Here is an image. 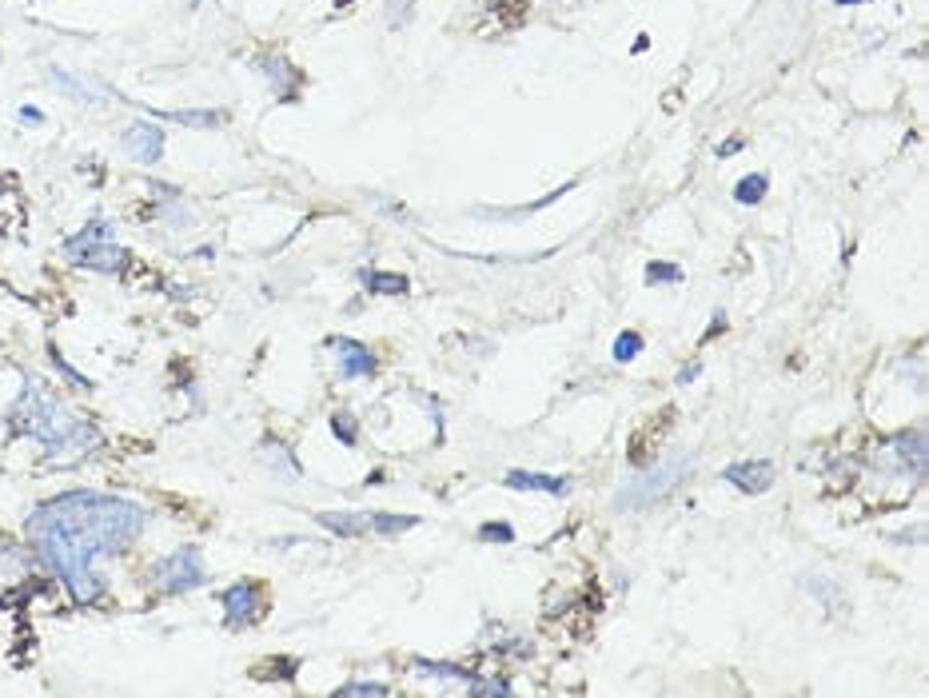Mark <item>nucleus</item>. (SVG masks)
<instances>
[{
	"mask_svg": "<svg viewBox=\"0 0 929 698\" xmlns=\"http://www.w3.org/2000/svg\"><path fill=\"white\" fill-rule=\"evenodd\" d=\"M148 523V511L128 499L96 495V491H68L60 499H48L32 511L28 535L40 558L60 574L68 595L76 603L100 598V579L92 563L100 555H116L132 547Z\"/></svg>",
	"mask_w": 929,
	"mask_h": 698,
	"instance_id": "1",
	"label": "nucleus"
},
{
	"mask_svg": "<svg viewBox=\"0 0 929 698\" xmlns=\"http://www.w3.org/2000/svg\"><path fill=\"white\" fill-rule=\"evenodd\" d=\"M12 427L24 435H32V439H40L56 459H60L64 451L84 455V451L96 443L92 427H88L76 412H68L64 404H56L36 380L24 383L20 399H16V407H12Z\"/></svg>",
	"mask_w": 929,
	"mask_h": 698,
	"instance_id": "2",
	"label": "nucleus"
},
{
	"mask_svg": "<svg viewBox=\"0 0 929 698\" xmlns=\"http://www.w3.org/2000/svg\"><path fill=\"white\" fill-rule=\"evenodd\" d=\"M64 260L76 268H88V272H116L128 260V252L112 240V228L104 220H92L84 232L64 244Z\"/></svg>",
	"mask_w": 929,
	"mask_h": 698,
	"instance_id": "3",
	"label": "nucleus"
},
{
	"mask_svg": "<svg viewBox=\"0 0 929 698\" xmlns=\"http://www.w3.org/2000/svg\"><path fill=\"white\" fill-rule=\"evenodd\" d=\"M204 582V558L196 547H180L176 555H168L164 563H156V587L164 595H184V590Z\"/></svg>",
	"mask_w": 929,
	"mask_h": 698,
	"instance_id": "4",
	"label": "nucleus"
},
{
	"mask_svg": "<svg viewBox=\"0 0 929 698\" xmlns=\"http://www.w3.org/2000/svg\"><path fill=\"white\" fill-rule=\"evenodd\" d=\"M686 471H690V459H674V463L654 467L646 479H635L627 491H619V507H643V503H651V499H659L662 491H670Z\"/></svg>",
	"mask_w": 929,
	"mask_h": 698,
	"instance_id": "5",
	"label": "nucleus"
},
{
	"mask_svg": "<svg viewBox=\"0 0 929 698\" xmlns=\"http://www.w3.org/2000/svg\"><path fill=\"white\" fill-rule=\"evenodd\" d=\"M327 348L335 351V364H340L343 380H367V375H375V367H380L375 351H367L364 343H356V340L335 335V340H327Z\"/></svg>",
	"mask_w": 929,
	"mask_h": 698,
	"instance_id": "6",
	"label": "nucleus"
},
{
	"mask_svg": "<svg viewBox=\"0 0 929 698\" xmlns=\"http://www.w3.org/2000/svg\"><path fill=\"white\" fill-rule=\"evenodd\" d=\"M252 64H256L260 72L271 80V88H276V100H295L300 96V68H295L287 56H252Z\"/></svg>",
	"mask_w": 929,
	"mask_h": 698,
	"instance_id": "7",
	"label": "nucleus"
},
{
	"mask_svg": "<svg viewBox=\"0 0 929 698\" xmlns=\"http://www.w3.org/2000/svg\"><path fill=\"white\" fill-rule=\"evenodd\" d=\"M224 619L232 627H244V622L260 619V587L256 582H236V587L224 590Z\"/></svg>",
	"mask_w": 929,
	"mask_h": 698,
	"instance_id": "8",
	"label": "nucleus"
},
{
	"mask_svg": "<svg viewBox=\"0 0 929 698\" xmlns=\"http://www.w3.org/2000/svg\"><path fill=\"white\" fill-rule=\"evenodd\" d=\"M722 479H730L738 491H746V495H762V491L774 483V463H766V459H750V463H730L726 471H722Z\"/></svg>",
	"mask_w": 929,
	"mask_h": 698,
	"instance_id": "9",
	"label": "nucleus"
},
{
	"mask_svg": "<svg viewBox=\"0 0 929 698\" xmlns=\"http://www.w3.org/2000/svg\"><path fill=\"white\" fill-rule=\"evenodd\" d=\"M124 152L140 164H156L164 156V128L156 124H132L124 132Z\"/></svg>",
	"mask_w": 929,
	"mask_h": 698,
	"instance_id": "10",
	"label": "nucleus"
},
{
	"mask_svg": "<svg viewBox=\"0 0 929 698\" xmlns=\"http://www.w3.org/2000/svg\"><path fill=\"white\" fill-rule=\"evenodd\" d=\"M507 487L519 491H550V495H566L571 491V479L566 475H539V471H507Z\"/></svg>",
	"mask_w": 929,
	"mask_h": 698,
	"instance_id": "11",
	"label": "nucleus"
},
{
	"mask_svg": "<svg viewBox=\"0 0 929 698\" xmlns=\"http://www.w3.org/2000/svg\"><path fill=\"white\" fill-rule=\"evenodd\" d=\"M48 76H52V84H60L64 92L72 96V100H80V104H104V88L92 84V80H84V76H76V72L52 68Z\"/></svg>",
	"mask_w": 929,
	"mask_h": 698,
	"instance_id": "12",
	"label": "nucleus"
},
{
	"mask_svg": "<svg viewBox=\"0 0 929 698\" xmlns=\"http://www.w3.org/2000/svg\"><path fill=\"white\" fill-rule=\"evenodd\" d=\"M893 455L909 467L914 479H922V475H925V435H917V431L898 435V439H893Z\"/></svg>",
	"mask_w": 929,
	"mask_h": 698,
	"instance_id": "13",
	"label": "nucleus"
},
{
	"mask_svg": "<svg viewBox=\"0 0 929 698\" xmlns=\"http://www.w3.org/2000/svg\"><path fill=\"white\" fill-rule=\"evenodd\" d=\"M316 519L324 527H332L335 535H367L372 531V515H364V511H324Z\"/></svg>",
	"mask_w": 929,
	"mask_h": 698,
	"instance_id": "14",
	"label": "nucleus"
},
{
	"mask_svg": "<svg viewBox=\"0 0 929 698\" xmlns=\"http://www.w3.org/2000/svg\"><path fill=\"white\" fill-rule=\"evenodd\" d=\"M156 120H168V124H192V128H216L224 120V112H160L148 108Z\"/></svg>",
	"mask_w": 929,
	"mask_h": 698,
	"instance_id": "15",
	"label": "nucleus"
},
{
	"mask_svg": "<svg viewBox=\"0 0 929 698\" xmlns=\"http://www.w3.org/2000/svg\"><path fill=\"white\" fill-rule=\"evenodd\" d=\"M762 196H766V176H762V172H750V176H742L734 184V200L738 204H758Z\"/></svg>",
	"mask_w": 929,
	"mask_h": 698,
	"instance_id": "16",
	"label": "nucleus"
},
{
	"mask_svg": "<svg viewBox=\"0 0 929 698\" xmlns=\"http://www.w3.org/2000/svg\"><path fill=\"white\" fill-rule=\"evenodd\" d=\"M415 523H419L415 515H383V511L372 515V531H380V535H399V531H411Z\"/></svg>",
	"mask_w": 929,
	"mask_h": 698,
	"instance_id": "17",
	"label": "nucleus"
},
{
	"mask_svg": "<svg viewBox=\"0 0 929 698\" xmlns=\"http://www.w3.org/2000/svg\"><path fill=\"white\" fill-rule=\"evenodd\" d=\"M364 279L372 284V292H380V295H403L411 287L407 276H375V272H367Z\"/></svg>",
	"mask_w": 929,
	"mask_h": 698,
	"instance_id": "18",
	"label": "nucleus"
},
{
	"mask_svg": "<svg viewBox=\"0 0 929 698\" xmlns=\"http://www.w3.org/2000/svg\"><path fill=\"white\" fill-rule=\"evenodd\" d=\"M638 351H643V335L638 332H622L619 340H614V359H619V364H630Z\"/></svg>",
	"mask_w": 929,
	"mask_h": 698,
	"instance_id": "19",
	"label": "nucleus"
},
{
	"mask_svg": "<svg viewBox=\"0 0 929 698\" xmlns=\"http://www.w3.org/2000/svg\"><path fill=\"white\" fill-rule=\"evenodd\" d=\"M479 539H487V543H515V527H507V523H483Z\"/></svg>",
	"mask_w": 929,
	"mask_h": 698,
	"instance_id": "20",
	"label": "nucleus"
},
{
	"mask_svg": "<svg viewBox=\"0 0 929 698\" xmlns=\"http://www.w3.org/2000/svg\"><path fill=\"white\" fill-rule=\"evenodd\" d=\"M646 279H651V284H678L682 268L678 264H651L646 268Z\"/></svg>",
	"mask_w": 929,
	"mask_h": 698,
	"instance_id": "21",
	"label": "nucleus"
},
{
	"mask_svg": "<svg viewBox=\"0 0 929 698\" xmlns=\"http://www.w3.org/2000/svg\"><path fill=\"white\" fill-rule=\"evenodd\" d=\"M340 694H356V698H383V694H388V686H383V683H348Z\"/></svg>",
	"mask_w": 929,
	"mask_h": 698,
	"instance_id": "22",
	"label": "nucleus"
},
{
	"mask_svg": "<svg viewBox=\"0 0 929 698\" xmlns=\"http://www.w3.org/2000/svg\"><path fill=\"white\" fill-rule=\"evenodd\" d=\"M332 431L340 435V439L348 443V447H351V443H356V423H348V419H343V415H335V419H332Z\"/></svg>",
	"mask_w": 929,
	"mask_h": 698,
	"instance_id": "23",
	"label": "nucleus"
},
{
	"mask_svg": "<svg viewBox=\"0 0 929 698\" xmlns=\"http://www.w3.org/2000/svg\"><path fill=\"white\" fill-rule=\"evenodd\" d=\"M411 4H415V0H388V20H391V24H399L403 16H407V8H411Z\"/></svg>",
	"mask_w": 929,
	"mask_h": 698,
	"instance_id": "24",
	"label": "nucleus"
},
{
	"mask_svg": "<svg viewBox=\"0 0 929 698\" xmlns=\"http://www.w3.org/2000/svg\"><path fill=\"white\" fill-rule=\"evenodd\" d=\"M471 691L475 694H511V686H503V683H471Z\"/></svg>",
	"mask_w": 929,
	"mask_h": 698,
	"instance_id": "25",
	"label": "nucleus"
},
{
	"mask_svg": "<svg viewBox=\"0 0 929 698\" xmlns=\"http://www.w3.org/2000/svg\"><path fill=\"white\" fill-rule=\"evenodd\" d=\"M20 120H24V124H44V112L32 108V104H24V108H20Z\"/></svg>",
	"mask_w": 929,
	"mask_h": 698,
	"instance_id": "26",
	"label": "nucleus"
},
{
	"mask_svg": "<svg viewBox=\"0 0 929 698\" xmlns=\"http://www.w3.org/2000/svg\"><path fill=\"white\" fill-rule=\"evenodd\" d=\"M734 152H742V140H726V144L718 148V156H734Z\"/></svg>",
	"mask_w": 929,
	"mask_h": 698,
	"instance_id": "27",
	"label": "nucleus"
},
{
	"mask_svg": "<svg viewBox=\"0 0 929 698\" xmlns=\"http://www.w3.org/2000/svg\"><path fill=\"white\" fill-rule=\"evenodd\" d=\"M335 4H340V8H343V4H351V0H335Z\"/></svg>",
	"mask_w": 929,
	"mask_h": 698,
	"instance_id": "28",
	"label": "nucleus"
},
{
	"mask_svg": "<svg viewBox=\"0 0 929 698\" xmlns=\"http://www.w3.org/2000/svg\"><path fill=\"white\" fill-rule=\"evenodd\" d=\"M837 4H853V0H837Z\"/></svg>",
	"mask_w": 929,
	"mask_h": 698,
	"instance_id": "29",
	"label": "nucleus"
}]
</instances>
